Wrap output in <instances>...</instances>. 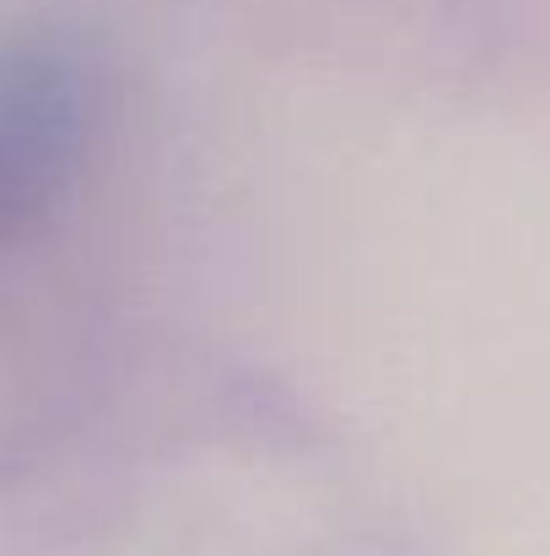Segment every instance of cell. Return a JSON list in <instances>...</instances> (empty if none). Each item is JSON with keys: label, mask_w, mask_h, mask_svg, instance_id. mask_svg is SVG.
Wrapping results in <instances>:
<instances>
[{"label": "cell", "mask_w": 550, "mask_h": 556, "mask_svg": "<svg viewBox=\"0 0 550 556\" xmlns=\"http://www.w3.org/2000/svg\"><path fill=\"white\" fill-rule=\"evenodd\" d=\"M92 136V87L60 49L0 54V249L76 185Z\"/></svg>", "instance_id": "6da1fadb"}]
</instances>
